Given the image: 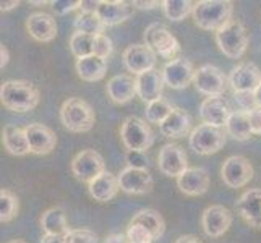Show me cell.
Listing matches in <instances>:
<instances>
[{
  "instance_id": "db71d44e",
  "label": "cell",
  "mask_w": 261,
  "mask_h": 243,
  "mask_svg": "<svg viewBox=\"0 0 261 243\" xmlns=\"http://www.w3.org/2000/svg\"><path fill=\"white\" fill-rule=\"evenodd\" d=\"M8 243H26V241H23V240H12V241H8Z\"/></svg>"
},
{
  "instance_id": "7a4b0ae2",
  "label": "cell",
  "mask_w": 261,
  "mask_h": 243,
  "mask_svg": "<svg viewBox=\"0 0 261 243\" xmlns=\"http://www.w3.org/2000/svg\"><path fill=\"white\" fill-rule=\"evenodd\" d=\"M233 4L229 0H200L193 5V21L203 31L218 33L232 20Z\"/></svg>"
},
{
  "instance_id": "7402d4cb",
  "label": "cell",
  "mask_w": 261,
  "mask_h": 243,
  "mask_svg": "<svg viewBox=\"0 0 261 243\" xmlns=\"http://www.w3.org/2000/svg\"><path fill=\"white\" fill-rule=\"evenodd\" d=\"M135 79H137V96L143 102L149 104L163 97V89L166 86L163 71L152 68L149 71L138 75Z\"/></svg>"
},
{
  "instance_id": "ffe728a7",
  "label": "cell",
  "mask_w": 261,
  "mask_h": 243,
  "mask_svg": "<svg viewBox=\"0 0 261 243\" xmlns=\"http://www.w3.org/2000/svg\"><path fill=\"white\" fill-rule=\"evenodd\" d=\"M26 31L34 41L50 42L57 36V23L46 12H34L26 18Z\"/></svg>"
},
{
  "instance_id": "d590c367",
  "label": "cell",
  "mask_w": 261,
  "mask_h": 243,
  "mask_svg": "<svg viewBox=\"0 0 261 243\" xmlns=\"http://www.w3.org/2000/svg\"><path fill=\"white\" fill-rule=\"evenodd\" d=\"M18 209H20L18 196L7 188H2V192H0V221L2 224L10 222L18 214Z\"/></svg>"
},
{
  "instance_id": "8fae6325",
  "label": "cell",
  "mask_w": 261,
  "mask_h": 243,
  "mask_svg": "<svg viewBox=\"0 0 261 243\" xmlns=\"http://www.w3.org/2000/svg\"><path fill=\"white\" fill-rule=\"evenodd\" d=\"M158 167L166 177L178 178L188 169V157L182 146L175 143H167L159 151Z\"/></svg>"
},
{
  "instance_id": "d4e9b609",
  "label": "cell",
  "mask_w": 261,
  "mask_h": 243,
  "mask_svg": "<svg viewBox=\"0 0 261 243\" xmlns=\"http://www.w3.org/2000/svg\"><path fill=\"white\" fill-rule=\"evenodd\" d=\"M120 190L119 185V177L114 175L112 172H106L94 178L91 183H88V192L91 195L94 201L99 203H109L117 196Z\"/></svg>"
},
{
  "instance_id": "7c38bea8",
  "label": "cell",
  "mask_w": 261,
  "mask_h": 243,
  "mask_svg": "<svg viewBox=\"0 0 261 243\" xmlns=\"http://www.w3.org/2000/svg\"><path fill=\"white\" fill-rule=\"evenodd\" d=\"M233 93H255L261 85V71L253 62H240L229 75Z\"/></svg>"
},
{
  "instance_id": "836d02e7",
  "label": "cell",
  "mask_w": 261,
  "mask_h": 243,
  "mask_svg": "<svg viewBox=\"0 0 261 243\" xmlns=\"http://www.w3.org/2000/svg\"><path fill=\"white\" fill-rule=\"evenodd\" d=\"M164 15L172 21H182L193 12V5L190 0H164L163 4Z\"/></svg>"
},
{
  "instance_id": "d6986e66",
  "label": "cell",
  "mask_w": 261,
  "mask_h": 243,
  "mask_svg": "<svg viewBox=\"0 0 261 243\" xmlns=\"http://www.w3.org/2000/svg\"><path fill=\"white\" fill-rule=\"evenodd\" d=\"M119 177L120 190L128 195H145L152 190V177L148 170L125 167Z\"/></svg>"
},
{
  "instance_id": "e0dca14e",
  "label": "cell",
  "mask_w": 261,
  "mask_h": 243,
  "mask_svg": "<svg viewBox=\"0 0 261 243\" xmlns=\"http://www.w3.org/2000/svg\"><path fill=\"white\" fill-rule=\"evenodd\" d=\"M236 209L250 227L261 229V188L247 190L237 200Z\"/></svg>"
},
{
  "instance_id": "5b68a950",
  "label": "cell",
  "mask_w": 261,
  "mask_h": 243,
  "mask_svg": "<svg viewBox=\"0 0 261 243\" xmlns=\"http://www.w3.org/2000/svg\"><path fill=\"white\" fill-rule=\"evenodd\" d=\"M120 138L127 151L146 152L154 145V133L149 125L137 115H130L120 127Z\"/></svg>"
},
{
  "instance_id": "f1b7e54d",
  "label": "cell",
  "mask_w": 261,
  "mask_h": 243,
  "mask_svg": "<svg viewBox=\"0 0 261 243\" xmlns=\"http://www.w3.org/2000/svg\"><path fill=\"white\" fill-rule=\"evenodd\" d=\"M41 227L47 235H67L70 232L65 211L59 208V206H54V208H49L47 211L42 212Z\"/></svg>"
},
{
  "instance_id": "603a6c76",
  "label": "cell",
  "mask_w": 261,
  "mask_h": 243,
  "mask_svg": "<svg viewBox=\"0 0 261 243\" xmlns=\"http://www.w3.org/2000/svg\"><path fill=\"white\" fill-rule=\"evenodd\" d=\"M106 91L107 96L112 99V102L127 104L137 96V79H133V76L127 73L115 75L107 81Z\"/></svg>"
},
{
  "instance_id": "f907efd6",
  "label": "cell",
  "mask_w": 261,
  "mask_h": 243,
  "mask_svg": "<svg viewBox=\"0 0 261 243\" xmlns=\"http://www.w3.org/2000/svg\"><path fill=\"white\" fill-rule=\"evenodd\" d=\"M174 243H203V241L198 240L193 235H182V237H178Z\"/></svg>"
},
{
  "instance_id": "7bdbcfd3",
  "label": "cell",
  "mask_w": 261,
  "mask_h": 243,
  "mask_svg": "<svg viewBox=\"0 0 261 243\" xmlns=\"http://www.w3.org/2000/svg\"><path fill=\"white\" fill-rule=\"evenodd\" d=\"M248 117H250L251 133H253V134H261V109H259V107H256L255 111H250Z\"/></svg>"
},
{
  "instance_id": "83f0119b",
  "label": "cell",
  "mask_w": 261,
  "mask_h": 243,
  "mask_svg": "<svg viewBox=\"0 0 261 243\" xmlns=\"http://www.w3.org/2000/svg\"><path fill=\"white\" fill-rule=\"evenodd\" d=\"M2 143L12 156H26L28 152H31L24 128L16 127V125H7V127H4Z\"/></svg>"
},
{
  "instance_id": "e575fe53",
  "label": "cell",
  "mask_w": 261,
  "mask_h": 243,
  "mask_svg": "<svg viewBox=\"0 0 261 243\" xmlns=\"http://www.w3.org/2000/svg\"><path fill=\"white\" fill-rule=\"evenodd\" d=\"M174 107L170 104L167 99L161 97L158 101H152L146 105V111H145V115H146V120L151 122V123H156L158 127L161 123H163L167 117L172 114Z\"/></svg>"
},
{
  "instance_id": "74e56055",
  "label": "cell",
  "mask_w": 261,
  "mask_h": 243,
  "mask_svg": "<svg viewBox=\"0 0 261 243\" xmlns=\"http://www.w3.org/2000/svg\"><path fill=\"white\" fill-rule=\"evenodd\" d=\"M127 237H128L130 243H152L154 241L151 233L143 226H138V224H130L127 229Z\"/></svg>"
},
{
  "instance_id": "5bb4252c",
  "label": "cell",
  "mask_w": 261,
  "mask_h": 243,
  "mask_svg": "<svg viewBox=\"0 0 261 243\" xmlns=\"http://www.w3.org/2000/svg\"><path fill=\"white\" fill-rule=\"evenodd\" d=\"M122 62L125 68L135 75H141L149 71L156 65V53L146 44H132L122 53Z\"/></svg>"
},
{
  "instance_id": "d6a6232c",
  "label": "cell",
  "mask_w": 261,
  "mask_h": 243,
  "mask_svg": "<svg viewBox=\"0 0 261 243\" xmlns=\"http://www.w3.org/2000/svg\"><path fill=\"white\" fill-rule=\"evenodd\" d=\"M70 50L76 59L88 57V56H94V49H96V36H89L83 33H73L70 38Z\"/></svg>"
},
{
  "instance_id": "cb8c5ba5",
  "label": "cell",
  "mask_w": 261,
  "mask_h": 243,
  "mask_svg": "<svg viewBox=\"0 0 261 243\" xmlns=\"http://www.w3.org/2000/svg\"><path fill=\"white\" fill-rule=\"evenodd\" d=\"M190 128H192L190 115H188L187 111L180 109V107H174L172 114L159 125V131L163 133V137L172 138V140L187 137L188 133H192Z\"/></svg>"
},
{
  "instance_id": "f35d334b",
  "label": "cell",
  "mask_w": 261,
  "mask_h": 243,
  "mask_svg": "<svg viewBox=\"0 0 261 243\" xmlns=\"http://www.w3.org/2000/svg\"><path fill=\"white\" fill-rule=\"evenodd\" d=\"M114 50V44L112 39L106 34H99L96 36V49H94V56L101 57L107 60V57H111V53Z\"/></svg>"
},
{
  "instance_id": "8d00e7d4",
  "label": "cell",
  "mask_w": 261,
  "mask_h": 243,
  "mask_svg": "<svg viewBox=\"0 0 261 243\" xmlns=\"http://www.w3.org/2000/svg\"><path fill=\"white\" fill-rule=\"evenodd\" d=\"M67 243H97V235L89 229H73L65 235Z\"/></svg>"
},
{
  "instance_id": "3957f363",
  "label": "cell",
  "mask_w": 261,
  "mask_h": 243,
  "mask_svg": "<svg viewBox=\"0 0 261 243\" xmlns=\"http://www.w3.org/2000/svg\"><path fill=\"white\" fill-rule=\"evenodd\" d=\"M60 122L71 133H88L94 128L96 114L82 97H68L60 107Z\"/></svg>"
},
{
  "instance_id": "ab89813d",
  "label": "cell",
  "mask_w": 261,
  "mask_h": 243,
  "mask_svg": "<svg viewBox=\"0 0 261 243\" xmlns=\"http://www.w3.org/2000/svg\"><path fill=\"white\" fill-rule=\"evenodd\" d=\"M125 160H127V167L148 170V157H146L145 152L127 151V152H125Z\"/></svg>"
},
{
  "instance_id": "4316f807",
  "label": "cell",
  "mask_w": 261,
  "mask_h": 243,
  "mask_svg": "<svg viewBox=\"0 0 261 243\" xmlns=\"http://www.w3.org/2000/svg\"><path fill=\"white\" fill-rule=\"evenodd\" d=\"M75 68L78 76L88 83H94V81H101L106 76L107 71V60L97 57V56H88L76 59Z\"/></svg>"
},
{
  "instance_id": "2e32d148",
  "label": "cell",
  "mask_w": 261,
  "mask_h": 243,
  "mask_svg": "<svg viewBox=\"0 0 261 243\" xmlns=\"http://www.w3.org/2000/svg\"><path fill=\"white\" fill-rule=\"evenodd\" d=\"M26 138H28L30 151L36 156H46L56 149L57 137L47 125L42 123H30L24 127Z\"/></svg>"
},
{
  "instance_id": "f5cc1de1",
  "label": "cell",
  "mask_w": 261,
  "mask_h": 243,
  "mask_svg": "<svg viewBox=\"0 0 261 243\" xmlns=\"http://www.w3.org/2000/svg\"><path fill=\"white\" fill-rule=\"evenodd\" d=\"M31 5H46L47 2H44V0H39V2H36V0H30Z\"/></svg>"
},
{
  "instance_id": "9a60e30c",
  "label": "cell",
  "mask_w": 261,
  "mask_h": 243,
  "mask_svg": "<svg viewBox=\"0 0 261 243\" xmlns=\"http://www.w3.org/2000/svg\"><path fill=\"white\" fill-rule=\"evenodd\" d=\"M232 226V212L222 204H211L201 215V227L211 238H219Z\"/></svg>"
},
{
  "instance_id": "52a82bcc",
  "label": "cell",
  "mask_w": 261,
  "mask_h": 243,
  "mask_svg": "<svg viewBox=\"0 0 261 243\" xmlns=\"http://www.w3.org/2000/svg\"><path fill=\"white\" fill-rule=\"evenodd\" d=\"M226 133L219 127H213L208 123H201L192 130V133L188 134V145L201 156H211L219 152L224 145H226Z\"/></svg>"
},
{
  "instance_id": "1f68e13d",
  "label": "cell",
  "mask_w": 261,
  "mask_h": 243,
  "mask_svg": "<svg viewBox=\"0 0 261 243\" xmlns=\"http://www.w3.org/2000/svg\"><path fill=\"white\" fill-rule=\"evenodd\" d=\"M75 33H83L89 36H99L104 34L107 26L102 23L97 13H80L73 21Z\"/></svg>"
},
{
  "instance_id": "f6af8a7d",
  "label": "cell",
  "mask_w": 261,
  "mask_h": 243,
  "mask_svg": "<svg viewBox=\"0 0 261 243\" xmlns=\"http://www.w3.org/2000/svg\"><path fill=\"white\" fill-rule=\"evenodd\" d=\"M104 243H130V240L123 233H111V235H107Z\"/></svg>"
},
{
  "instance_id": "681fc988",
  "label": "cell",
  "mask_w": 261,
  "mask_h": 243,
  "mask_svg": "<svg viewBox=\"0 0 261 243\" xmlns=\"http://www.w3.org/2000/svg\"><path fill=\"white\" fill-rule=\"evenodd\" d=\"M18 5H20V2H18V0H10V2H2V4H0V10H2V12H10V10H13V8H16Z\"/></svg>"
},
{
  "instance_id": "60d3db41",
  "label": "cell",
  "mask_w": 261,
  "mask_h": 243,
  "mask_svg": "<svg viewBox=\"0 0 261 243\" xmlns=\"http://www.w3.org/2000/svg\"><path fill=\"white\" fill-rule=\"evenodd\" d=\"M50 5L57 15H67L73 10H80L82 2L80 0H52Z\"/></svg>"
},
{
  "instance_id": "c3c4849f",
  "label": "cell",
  "mask_w": 261,
  "mask_h": 243,
  "mask_svg": "<svg viewBox=\"0 0 261 243\" xmlns=\"http://www.w3.org/2000/svg\"><path fill=\"white\" fill-rule=\"evenodd\" d=\"M41 243H67L65 235H44L41 238Z\"/></svg>"
},
{
  "instance_id": "ba28073f",
  "label": "cell",
  "mask_w": 261,
  "mask_h": 243,
  "mask_svg": "<svg viewBox=\"0 0 261 243\" xmlns=\"http://www.w3.org/2000/svg\"><path fill=\"white\" fill-rule=\"evenodd\" d=\"M70 169L76 180L85 183H91L94 178L106 172V162L97 151L83 149L71 159Z\"/></svg>"
},
{
  "instance_id": "6da1fadb",
  "label": "cell",
  "mask_w": 261,
  "mask_h": 243,
  "mask_svg": "<svg viewBox=\"0 0 261 243\" xmlns=\"http://www.w3.org/2000/svg\"><path fill=\"white\" fill-rule=\"evenodd\" d=\"M39 99V89L28 79H8L0 86V102L12 112H31Z\"/></svg>"
},
{
  "instance_id": "4dcf8cb0",
  "label": "cell",
  "mask_w": 261,
  "mask_h": 243,
  "mask_svg": "<svg viewBox=\"0 0 261 243\" xmlns=\"http://www.w3.org/2000/svg\"><path fill=\"white\" fill-rule=\"evenodd\" d=\"M227 133L237 141H247L251 138V127H250V117L245 111H233L226 125Z\"/></svg>"
},
{
  "instance_id": "484cf974",
  "label": "cell",
  "mask_w": 261,
  "mask_h": 243,
  "mask_svg": "<svg viewBox=\"0 0 261 243\" xmlns=\"http://www.w3.org/2000/svg\"><path fill=\"white\" fill-rule=\"evenodd\" d=\"M97 16L106 26H117L132 16V4L123 0H109V2L102 0L97 8Z\"/></svg>"
},
{
  "instance_id": "30bf717a",
  "label": "cell",
  "mask_w": 261,
  "mask_h": 243,
  "mask_svg": "<svg viewBox=\"0 0 261 243\" xmlns=\"http://www.w3.org/2000/svg\"><path fill=\"white\" fill-rule=\"evenodd\" d=\"M221 177L229 188H242L253 178V166L245 156H230L224 160Z\"/></svg>"
},
{
  "instance_id": "4fadbf2b",
  "label": "cell",
  "mask_w": 261,
  "mask_h": 243,
  "mask_svg": "<svg viewBox=\"0 0 261 243\" xmlns=\"http://www.w3.org/2000/svg\"><path fill=\"white\" fill-rule=\"evenodd\" d=\"M193 64L185 57H178L175 60H170L163 68L164 83L172 89H185L193 83L195 78Z\"/></svg>"
},
{
  "instance_id": "9c48e42d",
  "label": "cell",
  "mask_w": 261,
  "mask_h": 243,
  "mask_svg": "<svg viewBox=\"0 0 261 243\" xmlns=\"http://www.w3.org/2000/svg\"><path fill=\"white\" fill-rule=\"evenodd\" d=\"M193 85L196 88V91L204 94L206 97H218L222 96L224 91H226L227 78L221 68L211 64H206L195 71Z\"/></svg>"
},
{
  "instance_id": "b9f144b4",
  "label": "cell",
  "mask_w": 261,
  "mask_h": 243,
  "mask_svg": "<svg viewBox=\"0 0 261 243\" xmlns=\"http://www.w3.org/2000/svg\"><path fill=\"white\" fill-rule=\"evenodd\" d=\"M236 101L240 105V111H255L258 104H256V99H255V93H236Z\"/></svg>"
},
{
  "instance_id": "816d5d0a",
  "label": "cell",
  "mask_w": 261,
  "mask_h": 243,
  "mask_svg": "<svg viewBox=\"0 0 261 243\" xmlns=\"http://www.w3.org/2000/svg\"><path fill=\"white\" fill-rule=\"evenodd\" d=\"M255 99H256V104H258V107L261 109V85L258 86V89L255 91Z\"/></svg>"
},
{
  "instance_id": "7dc6e473",
  "label": "cell",
  "mask_w": 261,
  "mask_h": 243,
  "mask_svg": "<svg viewBox=\"0 0 261 243\" xmlns=\"http://www.w3.org/2000/svg\"><path fill=\"white\" fill-rule=\"evenodd\" d=\"M8 60H10V52H8L7 46H0V68H4L8 65Z\"/></svg>"
},
{
  "instance_id": "ac0fdd59",
  "label": "cell",
  "mask_w": 261,
  "mask_h": 243,
  "mask_svg": "<svg viewBox=\"0 0 261 243\" xmlns=\"http://www.w3.org/2000/svg\"><path fill=\"white\" fill-rule=\"evenodd\" d=\"M230 114V105L222 96L206 97L200 105V119L203 123L213 125V127H226Z\"/></svg>"
},
{
  "instance_id": "bcb514c9",
  "label": "cell",
  "mask_w": 261,
  "mask_h": 243,
  "mask_svg": "<svg viewBox=\"0 0 261 243\" xmlns=\"http://www.w3.org/2000/svg\"><path fill=\"white\" fill-rule=\"evenodd\" d=\"M159 5V2H140V0H133L132 7L135 8H140V10H152Z\"/></svg>"
},
{
  "instance_id": "44dd1931",
  "label": "cell",
  "mask_w": 261,
  "mask_h": 243,
  "mask_svg": "<svg viewBox=\"0 0 261 243\" xmlns=\"http://www.w3.org/2000/svg\"><path fill=\"white\" fill-rule=\"evenodd\" d=\"M178 190L187 196H201L210 190V174L203 167H188L177 178Z\"/></svg>"
},
{
  "instance_id": "f546056e",
  "label": "cell",
  "mask_w": 261,
  "mask_h": 243,
  "mask_svg": "<svg viewBox=\"0 0 261 243\" xmlns=\"http://www.w3.org/2000/svg\"><path fill=\"white\" fill-rule=\"evenodd\" d=\"M130 224H138L145 227L154 240H159L166 232V222L164 218L154 209H141L132 218Z\"/></svg>"
},
{
  "instance_id": "ee69618b",
  "label": "cell",
  "mask_w": 261,
  "mask_h": 243,
  "mask_svg": "<svg viewBox=\"0 0 261 243\" xmlns=\"http://www.w3.org/2000/svg\"><path fill=\"white\" fill-rule=\"evenodd\" d=\"M97 0H82V7H80V12L82 13H97V8H99Z\"/></svg>"
},
{
  "instance_id": "277c9868",
  "label": "cell",
  "mask_w": 261,
  "mask_h": 243,
  "mask_svg": "<svg viewBox=\"0 0 261 243\" xmlns=\"http://www.w3.org/2000/svg\"><path fill=\"white\" fill-rule=\"evenodd\" d=\"M248 41V33L244 23L233 18L216 33V44L219 50L232 60L240 59L247 52Z\"/></svg>"
},
{
  "instance_id": "8992f818",
  "label": "cell",
  "mask_w": 261,
  "mask_h": 243,
  "mask_svg": "<svg viewBox=\"0 0 261 243\" xmlns=\"http://www.w3.org/2000/svg\"><path fill=\"white\" fill-rule=\"evenodd\" d=\"M145 44L156 53V57L167 59L169 62L180 57L177 38L161 23H151L145 30Z\"/></svg>"
}]
</instances>
